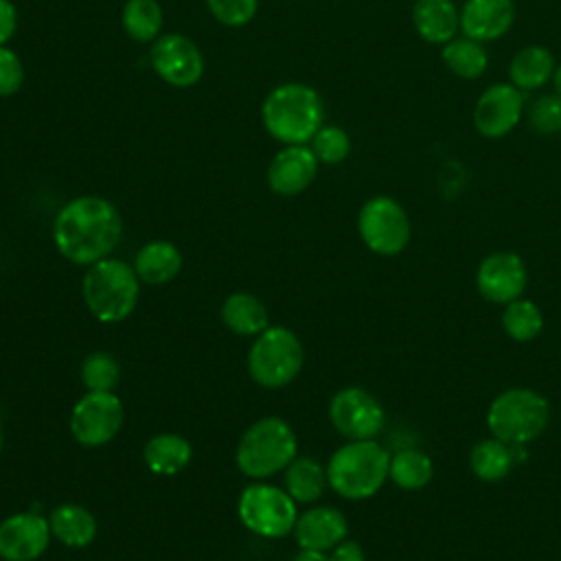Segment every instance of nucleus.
<instances>
[{
    "label": "nucleus",
    "instance_id": "1",
    "mask_svg": "<svg viewBox=\"0 0 561 561\" xmlns=\"http://www.w3.org/2000/svg\"><path fill=\"white\" fill-rule=\"evenodd\" d=\"M123 219L116 206L96 195H81L61 206L53 224L59 254L77 265H92L118 245Z\"/></svg>",
    "mask_w": 561,
    "mask_h": 561
},
{
    "label": "nucleus",
    "instance_id": "2",
    "mask_svg": "<svg viewBox=\"0 0 561 561\" xmlns=\"http://www.w3.org/2000/svg\"><path fill=\"white\" fill-rule=\"evenodd\" d=\"M263 127L283 145H307L322 127L324 107L320 94L305 83L274 88L261 107Z\"/></svg>",
    "mask_w": 561,
    "mask_h": 561
},
{
    "label": "nucleus",
    "instance_id": "3",
    "mask_svg": "<svg viewBox=\"0 0 561 561\" xmlns=\"http://www.w3.org/2000/svg\"><path fill=\"white\" fill-rule=\"evenodd\" d=\"M390 471V454L375 438L348 440L327 462L329 486L346 500L373 497Z\"/></svg>",
    "mask_w": 561,
    "mask_h": 561
},
{
    "label": "nucleus",
    "instance_id": "4",
    "mask_svg": "<svg viewBox=\"0 0 561 561\" xmlns=\"http://www.w3.org/2000/svg\"><path fill=\"white\" fill-rule=\"evenodd\" d=\"M131 265L121 259H101L88 267L81 280V294L90 313L105 324L125 320L138 302L140 287Z\"/></svg>",
    "mask_w": 561,
    "mask_h": 561
},
{
    "label": "nucleus",
    "instance_id": "5",
    "mask_svg": "<svg viewBox=\"0 0 561 561\" xmlns=\"http://www.w3.org/2000/svg\"><path fill=\"white\" fill-rule=\"evenodd\" d=\"M296 451L298 438L291 425L280 416H263L241 434L234 460L243 476L263 480L283 471Z\"/></svg>",
    "mask_w": 561,
    "mask_h": 561
},
{
    "label": "nucleus",
    "instance_id": "6",
    "mask_svg": "<svg viewBox=\"0 0 561 561\" xmlns=\"http://www.w3.org/2000/svg\"><path fill=\"white\" fill-rule=\"evenodd\" d=\"M550 421V403L533 388L502 390L486 410L491 436L522 447L539 438Z\"/></svg>",
    "mask_w": 561,
    "mask_h": 561
},
{
    "label": "nucleus",
    "instance_id": "7",
    "mask_svg": "<svg viewBox=\"0 0 561 561\" xmlns=\"http://www.w3.org/2000/svg\"><path fill=\"white\" fill-rule=\"evenodd\" d=\"M305 351L287 327H267L248 351V373L263 388H280L302 370Z\"/></svg>",
    "mask_w": 561,
    "mask_h": 561
},
{
    "label": "nucleus",
    "instance_id": "8",
    "mask_svg": "<svg viewBox=\"0 0 561 561\" xmlns=\"http://www.w3.org/2000/svg\"><path fill=\"white\" fill-rule=\"evenodd\" d=\"M241 524L265 539H283L294 533L298 511L294 497L274 484L254 482L245 486L237 502Z\"/></svg>",
    "mask_w": 561,
    "mask_h": 561
},
{
    "label": "nucleus",
    "instance_id": "9",
    "mask_svg": "<svg viewBox=\"0 0 561 561\" xmlns=\"http://www.w3.org/2000/svg\"><path fill=\"white\" fill-rule=\"evenodd\" d=\"M357 230L364 245L381 256H394L403 252L412 237L405 208L388 195H375L364 202L357 215Z\"/></svg>",
    "mask_w": 561,
    "mask_h": 561
},
{
    "label": "nucleus",
    "instance_id": "10",
    "mask_svg": "<svg viewBox=\"0 0 561 561\" xmlns=\"http://www.w3.org/2000/svg\"><path fill=\"white\" fill-rule=\"evenodd\" d=\"M123 419V401L112 390H88L70 412V434L83 447H101L118 434Z\"/></svg>",
    "mask_w": 561,
    "mask_h": 561
},
{
    "label": "nucleus",
    "instance_id": "11",
    "mask_svg": "<svg viewBox=\"0 0 561 561\" xmlns=\"http://www.w3.org/2000/svg\"><path fill=\"white\" fill-rule=\"evenodd\" d=\"M329 419L344 438L370 440L381 434L386 425V410L366 388L348 386L331 397Z\"/></svg>",
    "mask_w": 561,
    "mask_h": 561
},
{
    "label": "nucleus",
    "instance_id": "12",
    "mask_svg": "<svg viewBox=\"0 0 561 561\" xmlns=\"http://www.w3.org/2000/svg\"><path fill=\"white\" fill-rule=\"evenodd\" d=\"M149 61L156 75L173 88H191L204 75L202 50L180 33H167L153 39Z\"/></svg>",
    "mask_w": 561,
    "mask_h": 561
},
{
    "label": "nucleus",
    "instance_id": "13",
    "mask_svg": "<svg viewBox=\"0 0 561 561\" xmlns=\"http://www.w3.org/2000/svg\"><path fill=\"white\" fill-rule=\"evenodd\" d=\"M528 272L519 254L500 250L486 254L476 270V287L480 296L495 305H508L526 289Z\"/></svg>",
    "mask_w": 561,
    "mask_h": 561
},
{
    "label": "nucleus",
    "instance_id": "14",
    "mask_svg": "<svg viewBox=\"0 0 561 561\" xmlns=\"http://www.w3.org/2000/svg\"><path fill=\"white\" fill-rule=\"evenodd\" d=\"M524 116V92L513 83H493L476 101L473 127L484 138H502Z\"/></svg>",
    "mask_w": 561,
    "mask_h": 561
},
{
    "label": "nucleus",
    "instance_id": "15",
    "mask_svg": "<svg viewBox=\"0 0 561 561\" xmlns=\"http://www.w3.org/2000/svg\"><path fill=\"white\" fill-rule=\"evenodd\" d=\"M48 519L39 513H13L0 522V559L4 561H35L50 543Z\"/></svg>",
    "mask_w": 561,
    "mask_h": 561
},
{
    "label": "nucleus",
    "instance_id": "16",
    "mask_svg": "<svg viewBox=\"0 0 561 561\" xmlns=\"http://www.w3.org/2000/svg\"><path fill=\"white\" fill-rule=\"evenodd\" d=\"M318 158L307 145H287L267 167V184L276 195H298L318 175Z\"/></svg>",
    "mask_w": 561,
    "mask_h": 561
},
{
    "label": "nucleus",
    "instance_id": "17",
    "mask_svg": "<svg viewBox=\"0 0 561 561\" xmlns=\"http://www.w3.org/2000/svg\"><path fill=\"white\" fill-rule=\"evenodd\" d=\"M513 22V0H467L460 9V31L482 44L506 35Z\"/></svg>",
    "mask_w": 561,
    "mask_h": 561
},
{
    "label": "nucleus",
    "instance_id": "18",
    "mask_svg": "<svg viewBox=\"0 0 561 561\" xmlns=\"http://www.w3.org/2000/svg\"><path fill=\"white\" fill-rule=\"evenodd\" d=\"M348 524L340 508L335 506H313L298 515L294 535L296 543L307 550H333L340 541L346 539Z\"/></svg>",
    "mask_w": 561,
    "mask_h": 561
},
{
    "label": "nucleus",
    "instance_id": "19",
    "mask_svg": "<svg viewBox=\"0 0 561 561\" xmlns=\"http://www.w3.org/2000/svg\"><path fill=\"white\" fill-rule=\"evenodd\" d=\"M412 22L421 39L445 46L460 31V11L454 0H416Z\"/></svg>",
    "mask_w": 561,
    "mask_h": 561
},
{
    "label": "nucleus",
    "instance_id": "20",
    "mask_svg": "<svg viewBox=\"0 0 561 561\" xmlns=\"http://www.w3.org/2000/svg\"><path fill=\"white\" fill-rule=\"evenodd\" d=\"M182 270V252L164 239L145 243L134 259L136 276L147 285H164Z\"/></svg>",
    "mask_w": 561,
    "mask_h": 561
},
{
    "label": "nucleus",
    "instance_id": "21",
    "mask_svg": "<svg viewBox=\"0 0 561 561\" xmlns=\"http://www.w3.org/2000/svg\"><path fill=\"white\" fill-rule=\"evenodd\" d=\"M554 68L557 64L552 53L546 46L530 44L513 55L508 64V79L522 92H530L541 88L548 79H552Z\"/></svg>",
    "mask_w": 561,
    "mask_h": 561
},
{
    "label": "nucleus",
    "instance_id": "22",
    "mask_svg": "<svg viewBox=\"0 0 561 561\" xmlns=\"http://www.w3.org/2000/svg\"><path fill=\"white\" fill-rule=\"evenodd\" d=\"M193 458L191 443L173 432L156 434L142 449V460L156 476H175Z\"/></svg>",
    "mask_w": 561,
    "mask_h": 561
},
{
    "label": "nucleus",
    "instance_id": "23",
    "mask_svg": "<svg viewBox=\"0 0 561 561\" xmlns=\"http://www.w3.org/2000/svg\"><path fill=\"white\" fill-rule=\"evenodd\" d=\"M50 533L68 548H85L96 537V517L79 504H61L48 517Z\"/></svg>",
    "mask_w": 561,
    "mask_h": 561
},
{
    "label": "nucleus",
    "instance_id": "24",
    "mask_svg": "<svg viewBox=\"0 0 561 561\" xmlns=\"http://www.w3.org/2000/svg\"><path fill=\"white\" fill-rule=\"evenodd\" d=\"M221 320L237 335H259L270 327L265 305L248 291H234L224 300Z\"/></svg>",
    "mask_w": 561,
    "mask_h": 561
},
{
    "label": "nucleus",
    "instance_id": "25",
    "mask_svg": "<svg viewBox=\"0 0 561 561\" xmlns=\"http://www.w3.org/2000/svg\"><path fill=\"white\" fill-rule=\"evenodd\" d=\"M327 467L311 456H296L285 467V491L298 504H313L327 489Z\"/></svg>",
    "mask_w": 561,
    "mask_h": 561
},
{
    "label": "nucleus",
    "instance_id": "26",
    "mask_svg": "<svg viewBox=\"0 0 561 561\" xmlns=\"http://www.w3.org/2000/svg\"><path fill=\"white\" fill-rule=\"evenodd\" d=\"M515 460V447L495 436L476 443L469 451V467L482 482H497L506 478Z\"/></svg>",
    "mask_w": 561,
    "mask_h": 561
},
{
    "label": "nucleus",
    "instance_id": "27",
    "mask_svg": "<svg viewBox=\"0 0 561 561\" xmlns=\"http://www.w3.org/2000/svg\"><path fill=\"white\" fill-rule=\"evenodd\" d=\"M388 478L403 491H419L434 478V462L421 449H401L390 456Z\"/></svg>",
    "mask_w": 561,
    "mask_h": 561
},
{
    "label": "nucleus",
    "instance_id": "28",
    "mask_svg": "<svg viewBox=\"0 0 561 561\" xmlns=\"http://www.w3.org/2000/svg\"><path fill=\"white\" fill-rule=\"evenodd\" d=\"M443 61L460 79H478L489 68V55L482 42L467 35L454 37L443 46Z\"/></svg>",
    "mask_w": 561,
    "mask_h": 561
},
{
    "label": "nucleus",
    "instance_id": "29",
    "mask_svg": "<svg viewBox=\"0 0 561 561\" xmlns=\"http://www.w3.org/2000/svg\"><path fill=\"white\" fill-rule=\"evenodd\" d=\"M123 28L136 42H153L162 31V7L158 0H127L123 7Z\"/></svg>",
    "mask_w": 561,
    "mask_h": 561
},
{
    "label": "nucleus",
    "instance_id": "30",
    "mask_svg": "<svg viewBox=\"0 0 561 561\" xmlns=\"http://www.w3.org/2000/svg\"><path fill=\"white\" fill-rule=\"evenodd\" d=\"M502 329L515 342H533L543 329V313L533 300L519 296L504 305Z\"/></svg>",
    "mask_w": 561,
    "mask_h": 561
},
{
    "label": "nucleus",
    "instance_id": "31",
    "mask_svg": "<svg viewBox=\"0 0 561 561\" xmlns=\"http://www.w3.org/2000/svg\"><path fill=\"white\" fill-rule=\"evenodd\" d=\"M79 375H81V383L88 390L110 392L118 383L121 368H118V362L114 359V355H110L107 351H94L81 362Z\"/></svg>",
    "mask_w": 561,
    "mask_h": 561
},
{
    "label": "nucleus",
    "instance_id": "32",
    "mask_svg": "<svg viewBox=\"0 0 561 561\" xmlns=\"http://www.w3.org/2000/svg\"><path fill=\"white\" fill-rule=\"evenodd\" d=\"M311 151L316 153L318 162L340 164L351 151V138L337 125H322L311 138Z\"/></svg>",
    "mask_w": 561,
    "mask_h": 561
},
{
    "label": "nucleus",
    "instance_id": "33",
    "mask_svg": "<svg viewBox=\"0 0 561 561\" xmlns=\"http://www.w3.org/2000/svg\"><path fill=\"white\" fill-rule=\"evenodd\" d=\"M526 116H528L530 127L537 134H541V136L559 134L561 131V96L557 92L537 96L530 103Z\"/></svg>",
    "mask_w": 561,
    "mask_h": 561
},
{
    "label": "nucleus",
    "instance_id": "34",
    "mask_svg": "<svg viewBox=\"0 0 561 561\" xmlns=\"http://www.w3.org/2000/svg\"><path fill=\"white\" fill-rule=\"evenodd\" d=\"M206 4L215 20L226 26L248 24L259 9V0H206Z\"/></svg>",
    "mask_w": 561,
    "mask_h": 561
},
{
    "label": "nucleus",
    "instance_id": "35",
    "mask_svg": "<svg viewBox=\"0 0 561 561\" xmlns=\"http://www.w3.org/2000/svg\"><path fill=\"white\" fill-rule=\"evenodd\" d=\"M24 83V64L15 50L0 46V96L15 94Z\"/></svg>",
    "mask_w": 561,
    "mask_h": 561
},
{
    "label": "nucleus",
    "instance_id": "36",
    "mask_svg": "<svg viewBox=\"0 0 561 561\" xmlns=\"http://www.w3.org/2000/svg\"><path fill=\"white\" fill-rule=\"evenodd\" d=\"M18 28V13L11 0H0V46H4Z\"/></svg>",
    "mask_w": 561,
    "mask_h": 561
},
{
    "label": "nucleus",
    "instance_id": "37",
    "mask_svg": "<svg viewBox=\"0 0 561 561\" xmlns=\"http://www.w3.org/2000/svg\"><path fill=\"white\" fill-rule=\"evenodd\" d=\"M329 561H366V557H364V550L357 541L344 539L331 550Z\"/></svg>",
    "mask_w": 561,
    "mask_h": 561
},
{
    "label": "nucleus",
    "instance_id": "38",
    "mask_svg": "<svg viewBox=\"0 0 561 561\" xmlns=\"http://www.w3.org/2000/svg\"><path fill=\"white\" fill-rule=\"evenodd\" d=\"M291 561H329V557L320 550H307V548H300V552H296V557Z\"/></svg>",
    "mask_w": 561,
    "mask_h": 561
},
{
    "label": "nucleus",
    "instance_id": "39",
    "mask_svg": "<svg viewBox=\"0 0 561 561\" xmlns=\"http://www.w3.org/2000/svg\"><path fill=\"white\" fill-rule=\"evenodd\" d=\"M552 83H554V92L561 96V64L552 72Z\"/></svg>",
    "mask_w": 561,
    "mask_h": 561
},
{
    "label": "nucleus",
    "instance_id": "40",
    "mask_svg": "<svg viewBox=\"0 0 561 561\" xmlns=\"http://www.w3.org/2000/svg\"><path fill=\"white\" fill-rule=\"evenodd\" d=\"M0 451H2V432H0Z\"/></svg>",
    "mask_w": 561,
    "mask_h": 561
}]
</instances>
